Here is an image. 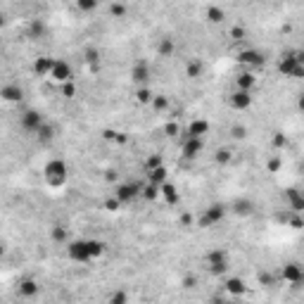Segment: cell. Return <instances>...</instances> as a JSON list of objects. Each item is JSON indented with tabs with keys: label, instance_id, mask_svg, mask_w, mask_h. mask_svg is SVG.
Instances as JSON below:
<instances>
[{
	"label": "cell",
	"instance_id": "6da1fadb",
	"mask_svg": "<svg viewBox=\"0 0 304 304\" xmlns=\"http://www.w3.org/2000/svg\"><path fill=\"white\" fill-rule=\"evenodd\" d=\"M43 176H45V183L50 188H62L69 179V169H67L64 160H50L43 166Z\"/></svg>",
	"mask_w": 304,
	"mask_h": 304
},
{
	"label": "cell",
	"instance_id": "7a4b0ae2",
	"mask_svg": "<svg viewBox=\"0 0 304 304\" xmlns=\"http://www.w3.org/2000/svg\"><path fill=\"white\" fill-rule=\"evenodd\" d=\"M204 262H207L209 273H214V276H226L228 273V252L226 250H209Z\"/></svg>",
	"mask_w": 304,
	"mask_h": 304
},
{
	"label": "cell",
	"instance_id": "3957f363",
	"mask_svg": "<svg viewBox=\"0 0 304 304\" xmlns=\"http://www.w3.org/2000/svg\"><path fill=\"white\" fill-rule=\"evenodd\" d=\"M278 72L283 76H290V79H304V64L297 62V55H283L278 60Z\"/></svg>",
	"mask_w": 304,
	"mask_h": 304
},
{
	"label": "cell",
	"instance_id": "277c9868",
	"mask_svg": "<svg viewBox=\"0 0 304 304\" xmlns=\"http://www.w3.org/2000/svg\"><path fill=\"white\" fill-rule=\"evenodd\" d=\"M226 214H228V209H226L223 204H212L209 209L202 212L200 221H197V226H200V228H212V226H216V223H221V221L226 219Z\"/></svg>",
	"mask_w": 304,
	"mask_h": 304
},
{
	"label": "cell",
	"instance_id": "5b68a950",
	"mask_svg": "<svg viewBox=\"0 0 304 304\" xmlns=\"http://www.w3.org/2000/svg\"><path fill=\"white\" fill-rule=\"evenodd\" d=\"M281 278L285 281L287 285L300 287L304 283V266L297 264V262H290V264H285V266L281 268Z\"/></svg>",
	"mask_w": 304,
	"mask_h": 304
},
{
	"label": "cell",
	"instance_id": "8992f818",
	"mask_svg": "<svg viewBox=\"0 0 304 304\" xmlns=\"http://www.w3.org/2000/svg\"><path fill=\"white\" fill-rule=\"evenodd\" d=\"M67 257L76 262V264H88L90 254H88V240H74L67 245Z\"/></svg>",
	"mask_w": 304,
	"mask_h": 304
},
{
	"label": "cell",
	"instance_id": "52a82bcc",
	"mask_svg": "<svg viewBox=\"0 0 304 304\" xmlns=\"http://www.w3.org/2000/svg\"><path fill=\"white\" fill-rule=\"evenodd\" d=\"M48 79L55 81V83H60V86H64V83L74 81V72H72V67H69L64 60H55V62H53V72H50Z\"/></svg>",
	"mask_w": 304,
	"mask_h": 304
},
{
	"label": "cell",
	"instance_id": "ba28073f",
	"mask_svg": "<svg viewBox=\"0 0 304 304\" xmlns=\"http://www.w3.org/2000/svg\"><path fill=\"white\" fill-rule=\"evenodd\" d=\"M141 190H143L141 183H122V185L114 188V197H117L122 204H128V202H133L136 197L141 195Z\"/></svg>",
	"mask_w": 304,
	"mask_h": 304
},
{
	"label": "cell",
	"instance_id": "9c48e42d",
	"mask_svg": "<svg viewBox=\"0 0 304 304\" xmlns=\"http://www.w3.org/2000/svg\"><path fill=\"white\" fill-rule=\"evenodd\" d=\"M150 79H152V69H150V64H147L145 60L136 62V64L131 67V81H133L136 86L145 88V86L150 83Z\"/></svg>",
	"mask_w": 304,
	"mask_h": 304
},
{
	"label": "cell",
	"instance_id": "30bf717a",
	"mask_svg": "<svg viewBox=\"0 0 304 304\" xmlns=\"http://www.w3.org/2000/svg\"><path fill=\"white\" fill-rule=\"evenodd\" d=\"M238 62H240L243 67H247V72H250V69H259V67H264L266 57L259 53V50H254V48H247V50H243V53L238 55Z\"/></svg>",
	"mask_w": 304,
	"mask_h": 304
},
{
	"label": "cell",
	"instance_id": "8fae6325",
	"mask_svg": "<svg viewBox=\"0 0 304 304\" xmlns=\"http://www.w3.org/2000/svg\"><path fill=\"white\" fill-rule=\"evenodd\" d=\"M283 197L287 202V209L292 214H304V193L297 190V188H285L283 190Z\"/></svg>",
	"mask_w": 304,
	"mask_h": 304
},
{
	"label": "cell",
	"instance_id": "7c38bea8",
	"mask_svg": "<svg viewBox=\"0 0 304 304\" xmlns=\"http://www.w3.org/2000/svg\"><path fill=\"white\" fill-rule=\"evenodd\" d=\"M21 128L24 131H29V133H38V128L45 124V119H43V114L36 112V109H26L24 114H21Z\"/></svg>",
	"mask_w": 304,
	"mask_h": 304
},
{
	"label": "cell",
	"instance_id": "4fadbf2b",
	"mask_svg": "<svg viewBox=\"0 0 304 304\" xmlns=\"http://www.w3.org/2000/svg\"><path fill=\"white\" fill-rule=\"evenodd\" d=\"M228 105H231V109H235V112H245V109H250L252 107V93H245V90L235 88V93L228 98Z\"/></svg>",
	"mask_w": 304,
	"mask_h": 304
},
{
	"label": "cell",
	"instance_id": "5bb4252c",
	"mask_svg": "<svg viewBox=\"0 0 304 304\" xmlns=\"http://www.w3.org/2000/svg\"><path fill=\"white\" fill-rule=\"evenodd\" d=\"M202 147H204L202 138H185V143L181 147V155H183V160H195V157H200Z\"/></svg>",
	"mask_w": 304,
	"mask_h": 304
},
{
	"label": "cell",
	"instance_id": "9a60e30c",
	"mask_svg": "<svg viewBox=\"0 0 304 304\" xmlns=\"http://www.w3.org/2000/svg\"><path fill=\"white\" fill-rule=\"evenodd\" d=\"M0 98H2L7 105H19L21 98H24V90L19 88V86H15V83H7V86L0 88Z\"/></svg>",
	"mask_w": 304,
	"mask_h": 304
},
{
	"label": "cell",
	"instance_id": "2e32d148",
	"mask_svg": "<svg viewBox=\"0 0 304 304\" xmlns=\"http://www.w3.org/2000/svg\"><path fill=\"white\" fill-rule=\"evenodd\" d=\"M223 290H226V295H231V297H243V295L247 292V285H245V281H243V278L231 276V278H226Z\"/></svg>",
	"mask_w": 304,
	"mask_h": 304
},
{
	"label": "cell",
	"instance_id": "e0dca14e",
	"mask_svg": "<svg viewBox=\"0 0 304 304\" xmlns=\"http://www.w3.org/2000/svg\"><path fill=\"white\" fill-rule=\"evenodd\" d=\"M204 133H209V122L207 119H193L185 128V138H202Z\"/></svg>",
	"mask_w": 304,
	"mask_h": 304
},
{
	"label": "cell",
	"instance_id": "ac0fdd59",
	"mask_svg": "<svg viewBox=\"0 0 304 304\" xmlns=\"http://www.w3.org/2000/svg\"><path fill=\"white\" fill-rule=\"evenodd\" d=\"M17 292L21 297L31 300V297H36L38 292H41V285H38V281H34V278H21L17 285Z\"/></svg>",
	"mask_w": 304,
	"mask_h": 304
},
{
	"label": "cell",
	"instance_id": "d6986e66",
	"mask_svg": "<svg viewBox=\"0 0 304 304\" xmlns=\"http://www.w3.org/2000/svg\"><path fill=\"white\" fill-rule=\"evenodd\" d=\"M235 86H238V90L252 93V88L257 86V76H254L252 72H243V74H238V79H235Z\"/></svg>",
	"mask_w": 304,
	"mask_h": 304
},
{
	"label": "cell",
	"instance_id": "ffe728a7",
	"mask_svg": "<svg viewBox=\"0 0 304 304\" xmlns=\"http://www.w3.org/2000/svg\"><path fill=\"white\" fill-rule=\"evenodd\" d=\"M231 209L238 216H250L252 209H254V204H252V200H247V197H240V200H235L231 204Z\"/></svg>",
	"mask_w": 304,
	"mask_h": 304
},
{
	"label": "cell",
	"instance_id": "44dd1931",
	"mask_svg": "<svg viewBox=\"0 0 304 304\" xmlns=\"http://www.w3.org/2000/svg\"><path fill=\"white\" fill-rule=\"evenodd\" d=\"M53 57H38L36 62H34V72L38 74V76H50V72H53Z\"/></svg>",
	"mask_w": 304,
	"mask_h": 304
},
{
	"label": "cell",
	"instance_id": "7402d4cb",
	"mask_svg": "<svg viewBox=\"0 0 304 304\" xmlns=\"http://www.w3.org/2000/svg\"><path fill=\"white\" fill-rule=\"evenodd\" d=\"M162 197H164V202H166V204L176 207V204H179V190H176V185L164 183V185H162Z\"/></svg>",
	"mask_w": 304,
	"mask_h": 304
},
{
	"label": "cell",
	"instance_id": "603a6c76",
	"mask_svg": "<svg viewBox=\"0 0 304 304\" xmlns=\"http://www.w3.org/2000/svg\"><path fill=\"white\" fill-rule=\"evenodd\" d=\"M166 176H169V174H166V166H157V169H150V171H147V181L155 183V185H160V188L166 183Z\"/></svg>",
	"mask_w": 304,
	"mask_h": 304
},
{
	"label": "cell",
	"instance_id": "cb8c5ba5",
	"mask_svg": "<svg viewBox=\"0 0 304 304\" xmlns=\"http://www.w3.org/2000/svg\"><path fill=\"white\" fill-rule=\"evenodd\" d=\"M105 252H107V245H105L102 240H88L90 262H93V259H100V257H105Z\"/></svg>",
	"mask_w": 304,
	"mask_h": 304
},
{
	"label": "cell",
	"instance_id": "d4e9b609",
	"mask_svg": "<svg viewBox=\"0 0 304 304\" xmlns=\"http://www.w3.org/2000/svg\"><path fill=\"white\" fill-rule=\"evenodd\" d=\"M174 50H176L174 38H160V43H157V55H160V57H171Z\"/></svg>",
	"mask_w": 304,
	"mask_h": 304
},
{
	"label": "cell",
	"instance_id": "484cf974",
	"mask_svg": "<svg viewBox=\"0 0 304 304\" xmlns=\"http://www.w3.org/2000/svg\"><path fill=\"white\" fill-rule=\"evenodd\" d=\"M141 195H143L145 200H147V202H155L157 197H162V188H160V185H155V183H150V181H147V185H143Z\"/></svg>",
	"mask_w": 304,
	"mask_h": 304
},
{
	"label": "cell",
	"instance_id": "4316f807",
	"mask_svg": "<svg viewBox=\"0 0 304 304\" xmlns=\"http://www.w3.org/2000/svg\"><path fill=\"white\" fill-rule=\"evenodd\" d=\"M36 136H38V141H41V143H50V141L55 138V126L45 122V124H43L41 128H38V133H36Z\"/></svg>",
	"mask_w": 304,
	"mask_h": 304
},
{
	"label": "cell",
	"instance_id": "83f0119b",
	"mask_svg": "<svg viewBox=\"0 0 304 304\" xmlns=\"http://www.w3.org/2000/svg\"><path fill=\"white\" fill-rule=\"evenodd\" d=\"M136 100H138L141 105H152V100H155V93L150 90V86L138 88V90H136Z\"/></svg>",
	"mask_w": 304,
	"mask_h": 304
},
{
	"label": "cell",
	"instance_id": "f1b7e54d",
	"mask_svg": "<svg viewBox=\"0 0 304 304\" xmlns=\"http://www.w3.org/2000/svg\"><path fill=\"white\" fill-rule=\"evenodd\" d=\"M207 19L214 21V24H221V21L226 19V12H223L221 7H216V5H209V7H207Z\"/></svg>",
	"mask_w": 304,
	"mask_h": 304
},
{
	"label": "cell",
	"instance_id": "f546056e",
	"mask_svg": "<svg viewBox=\"0 0 304 304\" xmlns=\"http://www.w3.org/2000/svg\"><path fill=\"white\" fill-rule=\"evenodd\" d=\"M50 238H53V243H57V245H64L67 243V228L64 226H53Z\"/></svg>",
	"mask_w": 304,
	"mask_h": 304
},
{
	"label": "cell",
	"instance_id": "4dcf8cb0",
	"mask_svg": "<svg viewBox=\"0 0 304 304\" xmlns=\"http://www.w3.org/2000/svg\"><path fill=\"white\" fill-rule=\"evenodd\" d=\"M214 162L221 164V166H226V164L231 162V150H228V147H219L214 152Z\"/></svg>",
	"mask_w": 304,
	"mask_h": 304
},
{
	"label": "cell",
	"instance_id": "1f68e13d",
	"mask_svg": "<svg viewBox=\"0 0 304 304\" xmlns=\"http://www.w3.org/2000/svg\"><path fill=\"white\" fill-rule=\"evenodd\" d=\"M185 74H188L190 79H197V76L202 74V62H197V60H190V62H188V67H185Z\"/></svg>",
	"mask_w": 304,
	"mask_h": 304
},
{
	"label": "cell",
	"instance_id": "d6a6232c",
	"mask_svg": "<svg viewBox=\"0 0 304 304\" xmlns=\"http://www.w3.org/2000/svg\"><path fill=\"white\" fill-rule=\"evenodd\" d=\"M107 304H128V292H124V290H117V292H112L109 295Z\"/></svg>",
	"mask_w": 304,
	"mask_h": 304
},
{
	"label": "cell",
	"instance_id": "836d02e7",
	"mask_svg": "<svg viewBox=\"0 0 304 304\" xmlns=\"http://www.w3.org/2000/svg\"><path fill=\"white\" fill-rule=\"evenodd\" d=\"M76 7L81 12H90V10H98V0H76Z\"/></svg>",
	"mask_w": 304,
	"mask_h": 304
},
{
	"label": "cell",
	"instance_id": "e575fe53",
	"mask_svg": "<svg viewBox=\"0 0 304 304\" xmlns=\"http://www.w3.org/2000/svg\"><path fill=\"white\" fill-rule=\"evenodd\" d=\"M43 31H45V26H43V21H38V19H34L31 24H29V34L31 36H43Z\"/></svg>",
	"mask_w": 304,
	"mask_h": 304
},
{
	"label": "cell",
	"instance_id": "d590c367",
	"mask_svg": "<svg viewBox=\"0 0 304 304\" xmlns=\"http://www.w3.org/2000/svg\"><path fill=\"white\" fill-rule=\"evenodd\" d=\"M152 107H155V109H166V107H169V100H166L164 95H155V100H152Z\"/></svg>",
	"mask_w": 304,
	"mask_h": 304
},
{
	"label": "cell",
	"instance_id": "8d00e7d4",
	"mask_svg": "<svg viewBox=\"0 0 304 304\" xmlns=\"http://www.w3.org/2000/svg\"><path fill=\"white\" fill-rule=\"evenodd\" d=\"M287 223H290L292 228H304V216H302V214H292Z\"/></svg>",
	"mask_w": 304,
	"mask_h": 304
},
{
	"label": "cell",
	"instance_id": "74e56055",
	"mask_svg": "<svg viewBox=\"0 0 304 304\" xmlns=\"http://www.w3.org/2000/svg\"><path fill=\"white\" fill-rule=\"evenodd\" d=\"M62 93H64V98H74V95H76V83H74V81L64 83V86H62Z\"/></svg>",
	"mask_w": 304,
	"mask_h": 304
},
{
	"label": "cell",
	"instance_id": "f35d334b",
	"mask_svg": "<svg viewBox=\"0 0 304 304\" xmlns=\"http://www.w3.org/2000/svg\"><path fill=\"white\" fill-rule=\"evenodd\" d=\"M98 57H100V55H98V50H88V57H86V60H88L90 69H95V67H98Z\"/></svg>",
	"mask_w": 304,
	"mask_h": 304
},
{
	"label": "cell",
	"instance_id": "ab89813d",
	"mask_svg": "<svg viewBox=\"0 0 304 304\" xmlns=\"http://www.w3.org/2000/svg\"><path fill=\"white\" fill-rule=\"evenodd\" d=\"M105 207H107L109 212H117V209L122 207V202H119V200L114 197V200H107V202H105Z\"/></svg>",
	"mask_w": 304,
	"mask_h": 304
},
{
	"label": "cell",
	"instance_id": "60d3db41",
	"mask_svg": "<svg viewBox=\"0 0 304 304\" xmlns=\"http://www.w3.org/2000/svg\"><path fill=\"white\" fill-rule=\"evenodd\" d=\"M285 143H287V138L283 133H276V136H273V145H276V147H283Z\"/></svg>",
	"mask_w": 304,
	"mask_h": 304
},
{
	"label": "cell",
	"instance_id": "b9f144b4",
	"mask_svg": "<svg viewBox=\"0 0 304 304\" xmlns=\"http://www.w3.org/2000/svg\"><path fill=\"white\" fill-rule=\"evenodd\" d=\"M278 169H281V160H278V157H273V160L266 164V171H278Z\"/></svg>",
	"mask_w": 304,
	"mask_h": 304
},
{
	"label": "cell",
	"instance_id": "7bdbcfd3",
	"mask_svg": "<svg viewBox=\"0 0 304 304\" xmlns=\"http://www.w3.org/2000/svg\"><path fill=\"white\" fill-rule=\"evenodd\" d=\"M109 12H112V15H117V17H122V15L126 12V5H112V7H109Z\"/></svg>",
	"mask_w": 304,
	"mask_h": 304
},
{
	"label": "cell",
	"instance_id": "ee69618b",
	"mask_svg": "<svg viewBox=\"0 0 304 304\" xmlns=\"http://www.w3.org/2000/svg\"><path fill=\"white\" fill-rule=\"evenodd\" d=\"M245 133H247L245 126H235V128H233V138H245Z\"/></svg>",
	"mask_w": 304,
	"mask_h": 304
},
{
	"label": "cell",
	"instance_id": "f6af8a7d",
	"mask_svg": "<svg viewBox=\"0 0 304 304\" xmlns=\"http://www.w3.org/2000/svg\"><path fill=\"white\" fill-rule=\"evenodd\" d=\"M231 36L233 38H243V36H245V29H243V26H235V29L231 31Z\"/></svg>",
	"mask_w": 304,
	"mask_h": 304
},
{
	"label": "cell",
	"instance_id": "bcb514c9",
	"mask_svg": "<svg viewBox=\"0 0 304 304\" xmlns=\"http://www.w3.org/2000/svg\"><path fill=\"white\" fill-rule=\"evenodd\" d=\"M166 133H169V136H176V133H179V124H166Z\"/></svg>",
	"mask_w": 304,
	"mask_h": 304
},
{
	"label": "cell",
	"instance_id": "7dc6e473",
	"mask_svg": "<svg viewBox=\"0 0 304 304\" xmlns=\"http://www.w3.org/2000/svg\"><path fill=\"white\" fill-rule=\"evenodd\" d=\"M181 223H183V226H188V223H193V216H190V214H183V219H181Z\"/></svg>",
	"mask_w": 304,
	"mask_h": 304
},
{
	"label": "cell",
	"instance_id": "c3c4849f",
	"mask_svg": "<svg viewBox=\"0 0 304 304\" xmlns=\"http://www.w3.org/2000/svg\"><path fill=\"white\" fill-rule=\"evenodd\" d=\"M297 107L304 112V93H300V98H297Z\"/></svg>",
	"mask_w": 304,
	"mask_h": 304
},
{
	"label": "cell",
	"instance_id": "681fc988",
	"mask_svg": "<svg viewBox=\"0 0 304 304\" xmlns=\"http://www.w3.org/2000/svg\"><path fill=\"white\" fill-rule=\"evenodd\" d=\"M214 304H231V302H226V300H216Z\"/></svg>",
	"mask_w": 304,
	"mask_h": 304
}]
</instances>
